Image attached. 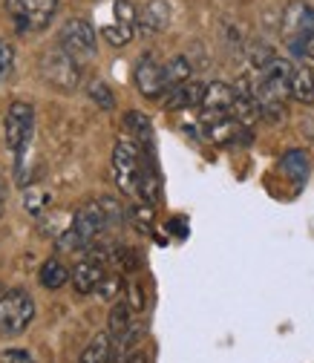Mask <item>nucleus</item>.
Masks as SVG:
<instances>
[{
  "mask_svg": "<svg viewBox=\"0 0 314 363\" xmlns=\"http://www.w3.org/2000/svg\"><path fill=\"white\" fill-rule=\"evenodd\" d=\"M107 228H110V216H107L104 205H101V202L84 205V208L72 216L69 228L61 234L58 245H61V248H86L89 242H96Z\"/></svg>",
  "mask_w": 314,
  "mask_h": 363,
  "instance_id": "1",
  "label": "nucleus"
},
{
  "mask_svg": "<svg viewBox=\"0 0 314 363\" xmlns=\"http://www.w3.org/2000/svg\"><path fill=\"white\" fill-rule=\"evenodd\" d=\"M35 317V300L23 289H9L0 294V337L23 335Z\"/></svg>",
  "mask_w": 314,
  "mask_h": 363,
  "instance_id": "2",
  "label": "nucleus"
},
{
  "mask_svg": "<svg viewBox=\"0 0 314 363\" xmlns=\"http://www.w3.org/2000/svg\"><path fill=\"white\" fill-rule=\"evenodd\" d=\"M40 75L50 86L61 89V93H72V89H78V84H81V64L75 55H69L58 43V47H52L50 52H43Z\"/></svg>",
  "mask_w": 314,
  "mask_h": 363,
  "instance_id": "3",
  "label": "nucleus"
},
{
  "mask_svg": "<svg viewBox=\"0 0 314 363\" xmlns=\"http://www.w3.org/2000/svg\"><path fill=\"white\" fill-rule=\"evenodd\" d=\"M142 173V147L133 139H118L113 147V179L121 194H139Z\"/></svg>",
  "mask_w": 314,
  "mask_h": 363,
  "instance_id": "4",
  "label": "nucleus"
},
{
  "mask_svg": "<svg viewBox=\"0 0 314 363\" xmlns=\"http://www.w3.org/2000/svg\"><path fill=\"white\" fill-rule=\"evenodd\" d=\"M58 9V0H6V12L15 18L21 32L43 29Z\"/></svg>",
  "mask_w": 314,
  "mask_h": 363,
  "instance_id": "5",
  "label": "nucleus"
},
{
  "mask_svg": "<svg viewBox=\"0 0 314 363\" xmlns=\"http://www.w3.org/2000/svg\"><path fill=\"white\" fill-rule=\"evenodd\" d=\"M58 43L69 55H75L78 61L93 58L96 55V29L89 26L84 18H69L58 32Z\"/></svg>",
  "mask_w": 314,
  "mask_h": 363,
  "instance_id": "6",
  "label": "nucleus"
},
{
  "mask_svg": "<svg viewBox=\"0 0 314 363\" xmlns=\"http://www.w3.org/2000/svg\"><path fill=\"white\" fill-rule=\"evenodd\" d=\"M32 121H35V110L26 101H12L6 110V147L9 150H21L26 142H32Z\"/></svg>",
  "mask_w": 314,
  "mask_h": 363,
  "instance_id": "7",
  "label": "nucleus"
},
{
  "mask_svg": "<svg viewBox=\"0 0 314 363\" xmlns=\"http://www.w3.org/2000/svg\"><path fill=\"white\" fill-rule=\"evenodd\" d=\"M136 86L145 99H159L162 93H167L164 67L153 55H142V61L136 64Z\"/></svg>",
  "mask_w": 314,
  "mask_h": 363,
  "instance_id": "8",
  "label": "nucleus"
},
{
  "mask_svg": "<svg viewBox=\"0 0 314 363\" xmlns=\"http://www.w3.org/2000/svg\"><path fill=\"white\" fill-rule=\"evenodd\" d=\"M283 32L291 40H305L314 35V6L303 4V0H294V4L286 6L283 12Z\"/></svg>",
  "mask_w": 314,
  "mask_h": 363,
  "instance_id": "9",
  "label": "nucleus"
},
{
  "mask_svg": "<svg viewBox=\"0 0 314 363\" xmlns=\"http://www.w3.org/2000/svg\"><path fill=\"white\" fill-rule=\"evenodd\" d=\"M294 64L291 61H286V58H274L271 64H268L265 69H259L262 72V81L274 89V93L280 96V99H288L291 96V78H294Z\"/></svg>",
  "mask_w": 314,
  "mask_h": 363,
  "instance_id": "10",
  "label": "nucleus"
},
{
  "mask_svg": "<svg viewBox=\"0 0 314 363\" xmlns=\"http://www.w3.org/2000/svg\"><path fill=\"white\" fill-rule=\"evenodd\" d=\"M69 280H72V286H75L78 294H93V291H99V286L104 280V268L96 259H81L72 268V277Z\"/></svg>",
  "mask_w": 314,
  "mask_h": 363,
  "instance_id": "11",
  "label": "nucleus"
},
{
  "mask_svg": "<svg viewBox=\"0 0 314 363\" xmlns=\"http://www.w3.org/2000/svg\"><path fill=\"white\" fill-rule=\"evenodd\" d=\"M237 99V89L225 81H213L205 86V99H202V110L205 113H231Z\"/></svg>",
  "mask_w": 314,
  "mask_h": 363,
  "instance_id": "12",
  "label": "nucleus"
},
{
  "mask_svg": "<svg viewBox=\"0 0 314 363\" xmlns=\"http://www.w3.org/2000/svg\"><path fill=\"white\" fill-rule=\"evenodd\" d=\"M202 99H205V84H179L170 89V96L164 99V107L167 110H188V107H202Z\"/></svg>",
  "mask_w": 314,
  "mask_h": 363,
  "instance_id": "13",
  "label": "nucleus"
},
{
  "mask_svg": "<svg viewBox=\"0 0 314 363\" xmlns=\"http://www.w3.org/2000/svg\"><path fill=\"white\" fill-rule=\"evenodd\" d=\"M139 23H142V32H147V35L167 29V23H170L167 0H147V6L139 12Z\"/></svg>",
  "mask_w": 314,
  "mask_h": 363,
  "instance_id": "14",
  "label": "nucleus"
},
{
  "mask_svg": "<svg viewBox=\"0 0 314 363\" xmlns=\"http://www.w3.org/2000/svg\"><path fill=\"white\" fill-rule=\"evenodd\" d=\"M130 332H133V308H130V303L118 300L110 311V337H113V343L124 346L130 340Z\"/></svg>",
  "mask_w": 314,
  "mask_h": 363,
  "instance_id": "15",
  "label": "nucleus"
},
{
  "mask_svg": "<svg viewBox=\"0 0 314 363\" xmlns=\"http://www.w3.org/2000/svg\"><path fill=\"white\" fill-rule=\"evenodd\" d=\"M159 194H162V182H159L156 164L142 159V173H139V196H142L147 205H156V202H159Z\"/></svg>",
  "mask_w": 314,
  "mask_h": 363,
  "instance_id": "16",
  "label": "nucleus"
},
{
  "mask_svg": "<svg viewBox=\"0 0 314 363\" xmlns=\"http://www.w3.org/2000/svg\"><path fill=\"white\" fill-rule=\"evenodd\" d=\"M110 352H113V337L110 332H101L84 346L78 363H110Z\"/></svg>",
  "mask_w": 314,
  "mask_h": 363,
  "instance_id": "17",
  "label": "nucleus"
},
{
  "mask_svg": "<svg viewBox=\"0 0 314 363\" xmlns=\"http://www.w3.org/2000/svg\"><path fill=\"white\" fill-rule=\"evenodd\" d=\"M291 99L311 107L314 104V72L305 69V67H297L294 69V78H291Z\"/></svg>",
  "mask_w": 314,
  "mask_h": 363,
  "instance_id": "18",
  "label": "nucleus"
},
{
  "mask_svg": "<svg viewBox=\"0 0 314 363\" xmlns=\"http://www.w3.org/2000/svg\"><path fill=\"white\" fill-rule=\"evenodd\" d=\"M69 277H72V271H67L58 259H47V262L40 265V286L50 289V291L64 289V286L69 283Z\"/></svg>",
  "mask_w": 314,
  "mask_h": 363,
  "instance_id": "19",
  "label": "nucleus"
},
{
  "mask_svg": "<svg viewBox=\"0 0 314 363\" xmlns=\"http://www.w3.org/2000/svg\"><path fill=\"white\" fill-rule=\"evenodd\" d=\"M191 72H194V67H191V61H188L185 55H173V58L164 64L167 93H170L173 86H179V84H188V81H191Z\"/></svg>",
  "mask_w": 314,
  "mask_h": 363,
  "instance_id": "20",
  "label": "nucleus"
},
{
  "mask_svg": "<svg viewBox=\"0 0 314 363\" xmlns=\"http://www.w3.org/2000/svg\"><path fill=\"white\" fill-rule=\"evenodd\" d=\"M283 170L297 182V185H303V182L308 179V156L303 150H288L283 156Z\"/></svg>",
  "mask_w": 314,
  "mask_h": 363,
  "instance_id": "21",
  "label": "nucleus"
},
{
  "mask_svg": "<svg viewBox=\"0 0 314 363\" xmlns=\"http://www.w3.org/2000/svg\"><path fill=\"white\" fill-rule=\"evenodd\" d=\"M50 205H52V196H50V191H43V188H29L23 194V211L29 216H40Z\"/></svg>",
  "mask_w": 314,
  "mask_h": 363,
  "instance_id": "22",
  "label": "nucleus"
},
{
  "mask_svg": "<svg viewBox=\"0 0 314 363\" xmlns=\"http://www.w3.org/2000/svg\"><path fill=\"white\" fill-rule=\"evenodd\" d=\"M101 35H104V40L110 43V47H127V43L133 40V26L116 21V23H110V26H104Z\"/></svg>",
  "mask_w": 314,
  "mask_h": 363,
  "instance_id": "23",
  "label": "nucleus"
},
{
  "mask_svg": "<svg viewBox=\"0 0 314 363\" xmlns=\"http://www.w3.org/2000/svg\"><path fill=\"white\" fill-rule=\"evenodd\" d=\"M124 127H127L130 133H136L142 142H150V121H147V116H145V113L130 110V113L124 116Z\"/></svg>",
  "mask_w": 314,
  "mask_h": 363,
  "instance_id": "24",
  "label": "nucleus"
},
{
  "mask_svg": "<svg viewBox=\"0 0 314 363\" xmlns=\"http://www.w3.org/2000/svg\"><path fill=\"white\" fill-rule=\"evenodd\" d=\"M248 58H251L254 69H265L277 55H274V50L268 47V43H251V47H248Z\"/></svg>",
  "mask_w": 314,
  "mask_h": 363,
  "instance_id": "25",
  "label": "nucleus"
},
{
  "mask_svg": "<svg viewBox=\"0 0 314 363\" xmlns=\"http://www.w3.org/2000/svg\"><path fill=\"white\" fill-rule=\"evenodd\" d=\"M89 99H93L101 110H113L116 107V99H113L110 86L104 81H93V84H89Z\"/></svg>",
  "mask_w": 314,
  "mask_h": 363,
  "instance_id": "26",
  "label": "nucleus"
},
{
  "mask_svg": "<svg viewBox=\"0 0 314 363\" xmlns=\"http://www.w3.org/2000/svg\"><path fill=\"white\" fill-rule=\"evenodd\" d=\"M121 289H124V280L118 274H104V280L99 286V297L101 300H116L121 294Z\"/></svg>",
  "mask_w": 314,
  "mask_h": 363,
  "instance_id": "27",
  "label": "nucleus"
},
{
  "mask_svg": "<svg viewBox=\"0 0 314 363\" xmlns=\"http://www.w3.org/2000/svg\"><path fill=\"white\" fill-rule=\"evenodd\" d=\"M116 18H118V23H139V12L133 9V4L130 0H116Z\"/></svg>",
  "mask_w": 314,
  "mask_h": 363,
  "instance_id": "28",
  "label": "nucleus"
},
{
  "mask_svg": "<svg viewBox=\"0 0 314 363\" xmlns=\"http://www.w3.org/2000/svg\"><path fill=\"white\" fill-rule=\"evenodd\" d=\"M12 64H15V52L6 40H0V78H6L12 72Z\"/></svg>",
  "mask_w": 314,
  "mask_h": 363,
  "instance_id": "29",
  "label": "nucleus"
},
{
  "mask_svg": "<svg viewBox=\"0 0 314 363\" xmlns=\"http://www.w3.org/2000/svg\"><path fill=\"white\" fill-rule=\"evenodd\" d=\"M127 291H130V308H133V311H142V308H145V294H142L139 283H130Z\"/></svg>",
  "mask_w": 314,
  "mask_h": 363,
  "instance_id": "30",
  "label": "nucleus"
},
{
  "mask_svg": "<svg viewBox=\"0 0 314 363\" xmlns=\"http://www.w3.org/2000/svg\"><path fill=\"white\" fill-rule=\"evenodd\" d=\"M4 363H32L26 352H6L4 354Z\"/></svg>",
  "mask_w": 314,
  "mask_h": 363,
  "instance_id": "31",
  "label": "nucleus"
},
{
  "mask_svg": "<svg viewBox=\"0 0 314 363\" xmlns=\"http://www.w3.org/2000/svg\"><path fill=\"white\" fill-rule=\"evenodd\" d=\"M167 228H173V234H176V237H185V234H188V225H185V219H173V222L167 225Z\"/></svg>",
  "mask_w": 314,
  "mask_h": 363,
  "instance_id": "32",
  "label": "nucleus"
},
{
  "mask_svg": "<svg viewBox=\"0 0 314 363\" xmlns=\"http://www.w3.org/2000/svg\"><path fill=\"white\" fill-rule=\"evenodd\" d=\"M303 52H305V55H308V58H311V61H314V35H311V38H305V40H303Z\"/></svg>",
  "mask_w": 314,
  "mask_h": 363,
  "instance_id": "33",
  "label": "nucleus"
},
{
  "mask_svg": "<svg viewBox=\"0 0 314 363\" xmlns=\"http://www.w3.org/2000/svg\"><path fill=\"white\" fill-rule=\"evenodd\" d=\"M124 363H150V360H147V354H145V352H133Z\"/></svg>",
  "mask_w": 314,
  "mask_h": 363,
  "instance_id": "34",
  "label": "nucleus"
},
{
  "mask_svg": "<svg viewBox=\"0 0 314 363\" xmlns=\"http://www.w3.org/2000/svg\"><path fill=\"white\" fill-rule=\"evenodd\" d=\"M4 208H6V191H4V185H0V213H4Z\"/></svg>",
  "mask_w": 314,
  "mask_h": 363,
  "instance_id": "35",
  "label": "nucleus"
},
{
  "mask_svg": "<svg viewBox=\"0 0 314 363\" xmlns=\"http://www.w3.org/2000/svg\"><path fill=\"white\" fill-rule=\"evenodd\" d=\"M0 294H4V286H0Z\"/></svg>",
  "mask_w": 314,
  "mask_h": 363,
  "instance_id": "36",
  "label": "nucleus"
}]
</instances>
